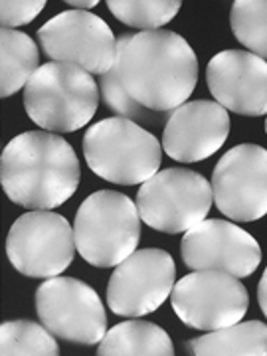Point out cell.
Listing matches in <instances>:
<instances>
[{
  "mask_svg": "<svg viewBox=\"0 0 267 356\" xmlns=\"http://www.w3.org/2000/svg\"><path fill=\"white\" fill-rule=\"evenodd\" d=\"M208 89L226 111L267 115V62L252 51L224 50L206 67Z\"/></svg>",
  "mask_w": 267,
  "mask_h": 356,
  "instance_id": "cell-14",
  "label": "cell"
},
{
  "mask_svg": "<svg viewBox=\"0 0 267 356\" xmlns=\"http://www.w3.org/2000/svg\"><path fill=\"white\" fill-rule=\"evenodd\" d=\"M99 86L83 67L50 62L24 88V109L44 131L74 133L86 127L99 105Z\"/></svg>",
  "mask_w": 267,
  "mask_h": 356,
  "instance_id": "cell-3",
  "label": "cell"
},
{
  "mask_svg": "<svg viewBox=\"0 0 267 356\" xmlns=\"http://www.w3.org/2000/svg\"><path fill=\"white\" fill-rule=\"evenodd\" d=\"M177 266L172 255L147 248L133 252L115 266L107 285V303L119 317H145L154 313L175 289Z\"/></svg>",
  "mask_w": 267,
  "mask_h": 356,
  "instance_id": "cell-11",
  "label": "cell"
},
{
  "mask_svg": "<svg viewBox=\"0 0 267 356\" xmlns=\"http://www.w3.org/2000/svg\"><path fill=\"white\" fill-rule=\"evenodd\" d=\"M113 70L129 97L161 113L188 102L198 81L196 54L172 30L119 36Z\"/></svg>",
  "mask_w": 267,
  "mask_h": 356,
  "instance_id": "cell-1",
  "label": "cell"
},
{
  "mask_svg": "<svg viewBox=\"0 0 267 356\" xmlns=\"http://www.w3.org/2000/svg\"><path fill=\"white\" fill-rule=\"evenodd\" d=\"M79 255L95 267H115L137 250L140 214L121 192L99 191L81 202L74 222Z\"/></svg>",
  "mask_w": 267,
  "mask_h": 356,
  "instance_id": "cell-5",
  "label": "cell"
},
{
  "mask_svg": "<svg viewBox=\"0 0 267 356\" xmlns=\"http://www.w3.org/2000/svg\"><path fill=\"white\" fill-rule=\"evenodd\" d=\"M184 266L194 271L218 269L250 277L261 264V248L252 234L226 220H202L180 242Z\"/></svg>",
  "mask_w": 267,
  "mask_h": 356,
  "instance_id": "cell-13",
  "label": "cell"
},
{
  "mask_svg": "<svg viewBox=\"0 0 267 356\" xmlns=\"http://www.w3.org/2000/svg\"><path fill=\"white\" fill-rule=\"evenodd\" d=\"M186 350L194 356H267V325L245 321L208 331L192 339Z\"/></svg>",
  "mask_w": 267,
  "mask_h": 356,
  "instance_id": "cell-16",
  "label": "cell"
},
{
  "mask_svg": "<svg viewBox=\"0 0 267 356\" xmlns=\"http://www.w3.org/2000/svg\"><path fill=\"white\" fill-rule=\"evenodd\" d=\"M38 42L54 62L83 67L91 76L111 72L117 62V40L97 14L67 10L38 30Z\"/></svg>",
  "mask_w": 267,
  "mask_h": 356,
  "instance_id": "cell-10",
  "label": "cell"
},
{
  "mask_svg": "<svg viewBox=\"0 0 267 356\" xmlns=\"http://www.w3.org/2000/svg\"><path fill=\"white\" fill-rule=\"evenodd\" d=\"M46 6V0H2L0 2V24L16 30V26L30 24Z\"/></svg>",
  "mask_w": 267,
  "mask_h": 356,
  "instance_id": "cell-23",
  "label": "cell"
},
{
  "mask_svg": "<svg viewBox=\"0 0 267 356\" xmlns=\"http://www.w3.org/2000/svg\"><path fill=\"white\" fill-rule=\"evenodd\" d=\"M6 254L14 269L26 277L50 280L74 261L76 234L70 222L56 212H26L8 232Z\"/></svg>",
  "mask_w": 267,
  "mask_h": 356,
  "instance_id": "cell-7",
  "label": "cell"
},
{
  "mask_svg": "<svg viewBox=\"0 0 267 356\" xmlns=\"http://www.w3.org/2000/svg\"><path fill=\"white\" fill-rule=\"evenodd\" d=\"M40 70V51L36 42L18 30H0V95L8 97Z\"/></svg>",
  "mask_w": 267,
  "mask_h": 356,
  "instance_id": "cell-18",
  "label": "cell"
},
{
  "mask_svg": "<svg viewBox=\"0 0 267 356\" xmlns=\"http://www.w3.org/2000/svg\"><path fill=\"white\" fill-rule=\"evenodd\" d=\"M175 346L165 329L147 321H125L102 339L97 356H172Z\"/></svg>",
  "mask_w": 267,
  "mask_h": 356,
  "instance_id": "cell-17",
  "label": "cell"
},
{
  "mask_svg": "<svg viewBox=\"0 0 267 356\" xmlns=\"http://www.w3.org/2000/svg\"><path fill=\"white\" fill-rule=\"evenodd\" d=\"M229 26L240 44L267 62V0H236Z\"/></svg>",
  "mask_w": 267,
  "mask_h": 356,
  "instance_id": "cell-20",
  "label": "cell"
},
{
  "mask_svg": "<svg viewBox=\"0 0 267 356\" xmlns=\"http://www.w3.org/2000/svg\"><path fill=\"white\" fill-rule=\"evenodd\" d=\"M99 93H102L103 103L117 113L119 117H125L129 121H135L139 125H149V127H159L168 121L170 113H161V111H151L147 107H143L140 103H137L133 97H129V93L123 89L119 77L115 74V70L107 72L99 76Z\"/></svg>",
  "mask_w": 267,
  "mask_h": 356,
  "instance_id": "cell-22",
  "label": "cell"
},
{
  "mask_svg": "<svg viewBox=\"0 0 267 356\" xmlns=\"http://www.w3.org/2000/svg\"><path fill=\"white\" fill-rule=\"evenodd\" d=\"M266 131H267V121H266Z\"/></svg>",
  "mask_w": 267,
  "mask_h": 356,
  "instance_id": "cell-26",
  "label": "cell"
},
{
  "mask_svg": "<svg viewBox=\"0 0 267 356\" xmlns=\"http://www.w3.org/2000/svg\"><path fill=\"white\" fill-rule=\"evenodd\" d=\"M214 202L212 184L191 168H166L140 184V220L156 232L180 234L200 224Z\"/></svg>",
  "mask_w": 267,
  "mask_h": 356,
  "instance_id": "cell-6",
  "label": "cell"
},
{
  "mask_svg": "<svg viewBox=\"0 0 267 356\" xmlns=\"http://www.w3.org/2000/svg\"><path fill=\"white\" fill-rule=\"evenodd\" d=\"M229 135V115L216 102H186L163 131V151L178 163H198L220 151Z\"/></svg>",
  "mask_w": 267,
  "mask_h": 356,
  "instance_id": "cell-15",
  "label": "cell"
},
{
  "mask_svg": "<svg viewBox=\"0 0 267 356\" xmlns=\"http://www.w3.org/2000/svg\"><path fill=\"white\" fill-rule=\"evenodd\" d=\"M79 161L65 139L48 131L14 137L0 159V182L14 204L50 210L67 202L79 186Z\"/></svg>",
  "mask_w": 267,
  "mask_h": 356,
  "instance_id": "cell-2",
  "label": "cell"
},
{
  "mask_svg": "<svg viewBox=\"0 0 267 356\" xmlns=\"http://www.w3.org/2000/svg\"><path fill=\"white\" fill-rule=\"evenodd\" d=\"M83 156L99 178L133 186L156 175L163 145L139 123L125 117H109L86 131Z\"/></svg>",
  "mask_w": 267,
  "mask_h": 356,
  "instance_id": "cell-4",
  "label": "cell"
},
{
  "mask_svg": "<svg viewBox=\"0 0 267 356\" xmlns=\"http://www.w3.org/2000/svg\"><path fill=\"white\" fill-rule=\"evenodd\" d=\"M36 313L48 331L72 344L91 346L107 334V317L93 287L74 277H50L36 291Z\"/></svg>",
  "mask_w": 267,
  "mask_h": 356,
  "instance_id": "cell-9",
  "label": "cell"
},
{
  "mask_svg": "<svg viewBox=\"0 0 267 356\" xmlns=\"http://www.w3.org/2000/svg\"><path fill=\"white\" fill-rule=\"evenodd\" d=\"M67 6H72L74 10H86L88 13L89 8H95L99 2L97 0H65Z\"/></svg>",
  "mask_w": 267,
  "mask_h": 356,
  "instance_id": "cell-25",
  "label": "cell"
},
{
  "mask_svg": "<svg viewBox=\"0 0 267 356\" xmlns=\"http://www.w3.org/2000/svg\"><path fill=\"white\" fill-rule=\"evenodd\" d=\"M218 210L234 222H255L267 214V149L238 145L224 154L212 172Z\"/></svg>",
  "mask_w": 267,
  "mask_h": 356,
  "instance_id": "cell-12",
  "label": "cell"
},
{
  "mask_svg": "<svg viewBox=\"0 0 267 356\" xmlns=\"http://www.w3.org/2000/svg\"><path fill=\"white\" fill-rule=\"evenodd\" d=\"M170 303L184 325L208 332L240 323L248 313L250 295L240 277L218 269H198L175 285Z\"/></svg>",
  "mask_w": 267,
  "mask_h": 356,
  "instance_id": "cell-8",
  "label": "cell"
},
{
  "mask_svg": "<svg viewBox=\"0 0 267 356\" xmlns=\"http://www.w3.org/2000/svg\"><path fill=\"white\" fill-rule=\"evenodd\" d=\"M109 10L115 18L140 32L161 30L180 10V0H109Z\"/></svg>",
  "mask_w": 267,
  "mask_h": 356,
  "instance_id": "cell-21",
  "label": "cell"
},
{
  "mask_svg": "<svg viewBox=\"0 0 267 356\" xmlns=\"http://www.w3.org/2000/svg\"><path fill=\"white\" fill-rule=\"evenodd\" d=\"M2 356H58L60 346L44 325L32 321H6L0 327Z\"/></svg>",
  "mask_w": 267,
  "mask_h": 356,
  "instance_id": "cell-19",
  "label": "cell"
},
{
  "mask_svg": "<svg viewBox=\"0 0 267 356\" xmlns=\"http://www.w3.org/2000/svg\"><path fill=\"white\" fill-rule=\"evenodd\" d=\"M257 301H259V307H261V313L266 315L267 318V267L259 280V285H257Z\"/></svg>",
  "mask_w": 267,
  "mask_h": 356,
  "instance_id": "cell-24",
  "label": "cell"
}]
</instances>
